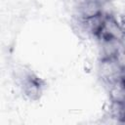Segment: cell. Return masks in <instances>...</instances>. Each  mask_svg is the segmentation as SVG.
I'll return each instance as SVG.
<instances>
[{
	"instance_id": "cell-1",
	"label": "cell",
	"mask_w": 125,
	"mask_h": 125,
	"mask_svg": "<svg viewBox=\"0 0 125 125\" xmlns=\"http://www.w3.org/2000/svg\"><path fill=\"white\" fill-rule=\"evenodd\" d=\"M120 58L100 59L98 72L101 79L106 85L112 84L120 79H123L124 64L120 61Z\"/></svg>"
},
{
	"instance_id": "cell-4",
	"label": "cell",
	"mask_w": 125,
	"mask_h": 125,
	"mask_svg": "<svg viewBox=\"0 0 125 125\" xmlns=\"http://www.w3.org/2000/svg\"><path fill=\"white\" fill-rule=\"evenodd\" d=\"M109 115L111 118L119 122H124L125 115V104L124 102H111Z\"/></svg>"
},
{
	"instance_id": "cell-3",
	"label": "cell",
	"mask_w": 125,
	"mask_h": 125,
	"mask_svg": "<svg viewBox=\"0 0 125 125\" xmlns=\"http://www.w3.org/2000/svg\"><path fill=\"white\" fill-rule=\"evenodd\" d=\"M108 86V93L111 102H124L125 92H124V81L120 79Z\"/></svg>"
},
{
	"instance_id": "cell-2",
	"label": "cell",
	"mask_w": 125,
	"mask_h": 125,
	"mask_svg": "<svg viewBox=\"0 0 125 125\" xmlns=\"http://www.w3.org/2000/svg\"><path fill=\"white\" fill-rule=\"evenodd\" d=\"M21 86L24 96L30 101H38L45 88V82L35 73L28 71L21 76Z\"/></svg>"
}]
</instances>
